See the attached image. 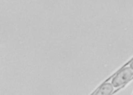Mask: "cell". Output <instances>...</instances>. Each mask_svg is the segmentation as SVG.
<instances>
[{
  "label": "cell",
  "mask_w": 133,
  "mask_h": 95,
  "mask_svg": "<svg viewBox=\"0 0 133 95\" xmlns=\"http://www.w3.org/2000/svg\"><path fill=\"white\" fill-rule=\"evenodd\" d=\"M133 78V69L125 67L119 72L112 80L111 84L115 88H120Z\"/></svg>",
  "instance_id": "obj_1"
},
{
  "label": "cell",
  "mask_w": 133,
  "mask_h": 95,
  "mask_svg": "<svg viewBox=\"0 0 133 95\" xmlns=\"http://www.w3.org/2000/svg\"></svg>",
  "instance_id": "obj_3"
},
{
  "label": "cell",
  "mask_w": 133,
  "mask_h": 95,
  "mask_svg": "<svg viewBox=\"0 0 133 95\" xmlns=\"http://www.w3.org/2000/svg\"><path fill=\"white\" fill-rule=\"evenodd\" d=\"M130 67H131L132 69H133V61L130 64Z\"/></svg>",
  "instance_id": "obj_2"
}]
</instances>
